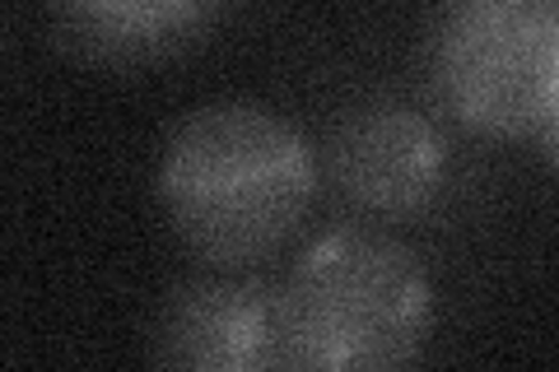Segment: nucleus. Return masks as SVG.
<instances>
[{
	"label": "nucleus",
	"mask_w": 559,
	"mask_h": 372,
	"mask_svg": "<svg viewBox=\"0 0 559 372\" xmlns=\"http://www.w3.org/2000/svg\"><path fill=\"white\" fill-rule=\"evenodd\" d=\"M154 187L187 252L215 271H242L299 233L318 196V158L294 121L224 98L173 127Z\"/></svg>",
	"instance_id": "nucleus-1"
},
{
	"label": "nucleus",
	"mask_w": 559,
	"mask_h": 372,
	"mask_svg": "<svg viewBox=\"0 0 559 372\" xmlns=\"http://www.w3.org/2000/svg\"><path fill=\"white\" fill-rule=\"evenodd\" d=\"M433 289L419 256L382 233H326L280 279V345L299 372L406 368L429 345Z\"/></svg>",
	"instance_id": "nucleus-2"
},
{
	"label": "nucleus",
	"mask_w": 559,
	"mask_h": 372,
	"mask_svg": "<svg viewBox=\"0 0 559 372\" xmlns=\"http://www.w3.org/2000/svg\"><path fill=\"white\" fill-rule=\"evenodd\" d=\"M425 80L466 131H546L559 117V0H439L425 28Z\"/></svg>",
	"instance_id": "nucleus-3"
},
{
	"label": "nucleus",
	"mask_w": 559,
	"mask_h": 372,
	"mask_svg": "<svg viewBox=\"0 0 559 372\" xmlns=\"http://www.w3.org/2000/svg\"><path fill=\"white\" fill-rule=\"evenodd\" d=\"M448 140L429 112L396 98L349 108L326 140V177L345 205L373 219L425 209L443 187Z\"/></svg>",
	"instance_id": "nucleus-4"
},
{
	"label": "nucleus",
	"mask_w": 559,
	"mask_h": 372,
	"mask_svg": "<svg viewBox=\"0 0 559 372\" xmlns=\"http://www.w3.org/2000/svg\"><path fill=\"white\" fill-rule=\"evenodd\" d=\"M150 359L159 368H187V372L285 368L280 285L234 271L187 279L154 312Z\"/></svg>",
	"instance_id": "nucleus-5"
},
{
	"label": "nucleus",
	"mask_w": 559,
	"mask_h": 372,
	"mask_svg": "<svg viewBox=\"0 0 559 372\" xmlns=\"http://www.w3.org/2000/svg\"><path fill=\"white\" fill-rule=\"evenodd\" d=\"M219 5L224 0H47L61 47L108 70L154 65L191 47Z\"/></svg>",
	"instance_id": "nucleus-6"
},
{
	"label": "nucleus",
	"mask_w": 559,
	"mask_h": 372,
	"mask_svg": "<svg viewBox=\"0 0 559 372\" xmlns=\"http://www.w3.org/2000/svg\"><path fill=\"white\" fill-rule=\"evenodd\" d=\"M540 140H546V154H550V164H559V117L550 121L546 131H540Z\"/></svg>",
	"instance_id": "nucleus-7"
}]
</instances>
